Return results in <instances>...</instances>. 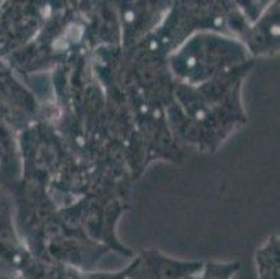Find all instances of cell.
<instances>
[{
	"mask_svg": "<svg viewBox=\"0 0 280 279\" xmlns=\"http://www.w3.org/2000/svg\"><path fill=\"white\" fill-rule=\"evenodd\" d=\"M132 17H134V16H132V14H131V13H128V14H127V20H131Z\"/></svg>",
	"mask_w": 280,
	"mask_h": 279,
	"instance_id": "cell-1",
	"label": "cell"
}]
</instances>
